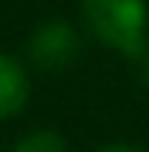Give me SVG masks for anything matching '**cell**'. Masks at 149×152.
<instances>
[{
    "label": "cell",
    "instance_id": "5",
    "mask_svg": "<svg viewBox=\"0 0 149 152\" xmlns=\"http://www.w3.org/2000/svg\"><path fill=\"white\" fill-rule=\"evenodd\" d=\"M101 152H139V149H133V146H104Z\"/></svg>",
    "mask_w": 149,
    "mask_h": 152
},
{
    "label": "cell",
    "instance_id": "2",
    "mask_svg": "<svg viewBox=\"0 0 149 152\" xmlns=\"http://www.w3.org/2000/svg\"><path fill=\"white\" fill-rule=\"evenodd\" d=\"M78 49L81 45H78L75 29L68 23H62V20H52V23L39 26L36 36H32V42H29L32 61L39 68H46V71H59L65 65H71L78 58Z\"/></svg>",
    "mask_w": 149,
    "mask_h": 152
},
{
    "label": "cell",
    "instance_id": "4",
    "mask_svg": "<svg viewBox=\"0 0 149 152\" xmlns=\"http://www.w3.org/2000/svg\"><path fill=\"white\" fill-rule=\"evenodd\" d=\"M13 152H68L65 146V139H62L59 133H52V129H36L29 133L26 139H20Z\"/></svg>",
    "mask_w": 149,
    "mask_h": 152
},
{
    "label": "cell",
    "instance_id": "3",
    "mask_svg": "<svg viewBox=\"0 0 149 152\" xmlns=\"http://www.w3.org/2000/svg\"><path fill=\"white\" fill-rule=\"evenodd\" d=\"M29 97V78L23 65L10 55H0V120L20 113Z\"/></svg>",
    "mask_w": 149,
    "mask_h": 152
},
{
    "label": "cell",
    "instance_id": "1",
    "mask_svg": "<svg viewBox=\"0 0 149 152\" xmlns=\"http://www.w3.org/2000/svg\"><path fill=\"white\" fill-rule=\"evenodd\" d=\"M88 29L110 49L139 58L146 49V0H81Z\"/></svg>",
    "mask_w": 149,
    "mask_h": 152
}]
</instances>
